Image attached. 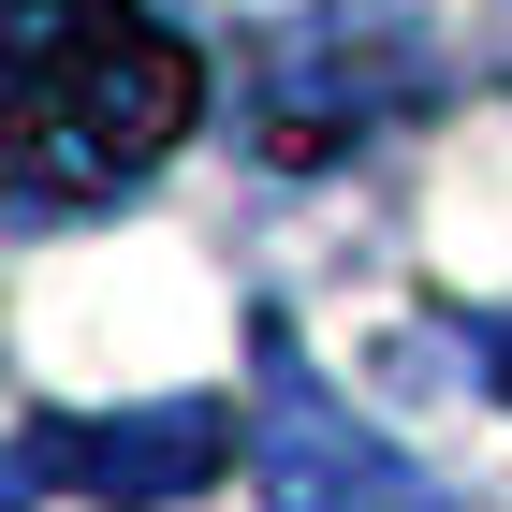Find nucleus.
<instances>
[{
	"label": "nucleus",
	"instance_id": "nucleus-1",
	"mask_svg": "<svg viewBox=\"0 0 512 512\" xmlns=\"http://www.w3.org/2000/svg\"><path fill=\"white\" fill-rule=\"evenodd\" d=\"M205 59L147 0H0V176L15 205H103L191 147Z\"/></svg>",
	"mask_w": 512,
	"mask_h": 512
},
{
	"label": "nucleus",
	"instance_id": "nucleus-5",
	"mask_svg": "<svg viewBox=\"0 0 512 512\" xmlns=\"http://www.w3.org/2000/svg\"><path fill=\"white\" fill-rule=\"evenodd\" d=\"M498 395H512V322H498Z\"/></svg>",
	"mask_w": 512,
	"mask_h": 512
},
{
	"label": "nucleus",
	"instance_id": "nucleus-4",
	"mask_svg": "<svg viewBox=\"0 0 512 512\" xmlns=\"http://www.w3.org/2000/svg\"><path fill=\"white\" fill-rule=\"evenodd\" d=\"M410 103H425V44L381 30V15H308L249 59V147L264 161H352Z\"/></svg>",
	"mask_w": 512,
	"mask_h": 512
},
{
	"label": "nucleus",
	"instance_id": "nucleus-2",
	"mask_svg": "<svg viewBox=\"0 0 512 512\" xmlns=\"http://www.w3.org/2000/svg\"><path fill=\"white\" fill-rule=\"evenodd\" d=\"M249 483H264V512H454V483L395 454L278 322H264V395H249Z\"/></svg>",
	"mask_w": 512,
	"mask_h": 512
},
{
	"label": "nucleus",
	"instance_id": "nucleus-3",
	"mask_svg": "<svg viewBox=\"0 0 512 512\" xmlns=\"http://www.w3.org/2000/svg\"><path fill=\"white\" fill-rule=\"evenodd\" d=\"M249 454V425L220 395H147V410H30L15 425V498H103V512H161Z\"/></svg>",
	"mask_w": 512,
	"mask_h": 512
}]
</instances>
